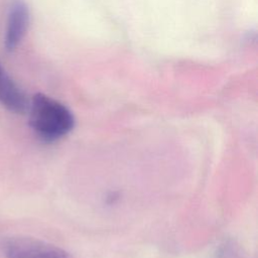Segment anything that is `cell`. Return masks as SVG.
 Here are the masks:
<instances>
[{"instance_id": "cell-1", "label": "cell", "mask_w": 258, "mask_h": 258, "mask_svg": "<svg viewBox=\"0 0 258 258\" xmlns=\"http://www.w3.org/2000/svg\"><path fill=\"white\" fill-rule=\"evenodd\" d=\"M28 123L43 142L51 143L63 138L75 126V116L62 103L41 93L29 102Z\"/></svg>"}, {"instance_id": "cell-2", "label": "cell", "mask_w": 258, "mask_h": 258, "mask_svg": "<svg viewBox=\"0 0 258 258\" xmlns=\"http://www.w3.org/2000/svg\"><path fill=\"white\" fill-rule=\"evenodd\" d=\"M1 248L6 258H73L66 250L28 236L6 237Z\"/></svg>"}, {"instance_id": "cell-4", "label": "cell", "mask_w": 258, "mask_h": 258, "mask_svg": "<svg viewBox=\"0 0 258 258\" xmlns=\"http://www.w3.org/2000/svg\"><path fill=\"white\" fill-rule=\"evenodd\" d=\"M0 103L10 112L24 114L29 107V101L24 92L6 74L0 63Z\"/></svg>"}, {"instance_id": "cell-3", "label": "cell", "mask_w": 258, "mask_h": 258, "mask_svg": "<svg viewBox=\"0 0 258 258\" xmlns=\"http://www.w3.org/2000/svg\"><path fill=\"white\" fill-rule=\"evenodd\" d=\"M29 23V11L27 5L22 0L12 2L4 36V44L7 50L12 51L23 38Z\"/></svg>"}]
</instances>
